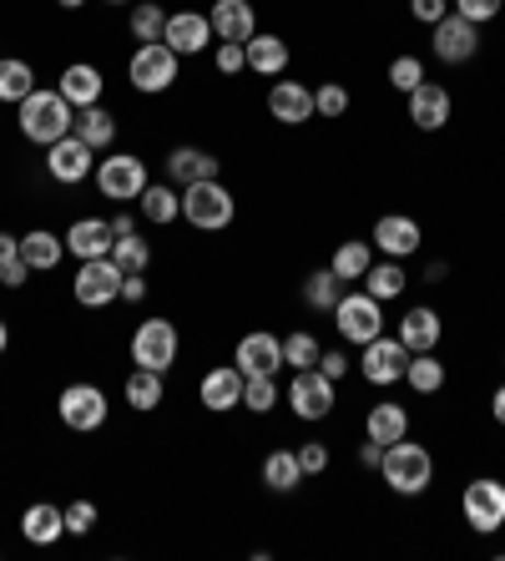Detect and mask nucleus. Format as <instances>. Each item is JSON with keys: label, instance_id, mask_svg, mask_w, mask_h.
Here are the masks:
<instances>
[{"label": "nucleus", "instance_id": "nucleus-1", "mask_svg": "<svg viewBox=\"0 0 505 561\" xmlns=\"http://www.w3.org/2000/svg\"><path fill=\"white\" fill-rule=\"evenodd\" d=\"M15 122H21V137H26V142L51 147V142H61V137H71V127H77V106L66 102L56 87H36L26 102L15 106Z\"/></svg>", "mask_w": 505, "mask_h": 561}, {"label": "nucleus", "instance_id": "nucleus-2", "mask_svg": "<svg viewBox=\"0 0 505 561\" xmlns=\"http://www.w3.org/2000/svg\"><path fill=\"white\" fill-rule=\"evenodd\" d=\"M379 476L394 496H425L429 481H435V456H429L420 440H394L385 445V456H379Z\"/></svg>", "mask_w": 505, "mask_h": 561}, {"label": "nucleus", "instance_id": "nucleus-3", "mask_svg": "<svg viewBox=\"0 0 505 561\" xmlns=\"http://www.w3.org/2000/svg\"><path fill=\"white\" fill-rule=\"evenodd\" d=\"M233 213H238V197L228 193L218 178L182 187V218L193 222L197 233H222V228L233 222Z\"/></svg>", "mask_w": 505, "mask_h": 561}, {"label": "nucleus", "instance_id": "nucleus-4", "mask_svg": "<svg viewBox=\"0 0 505 561\" xmlns=\"http://www.w3.org/2000/svg\"><path fill=\"white\" fill-rule=\"evenodd\" d=\"M182 77V56L172 51L168 41H147V46H137L127 61V81L137 87L142 96H157V92H172Z\"/></svg>", "mask_w": 505, "mask_h": 561}, {"label": "nucleus", "instance_id": "nucleus-5", "mask_svg": "<svg viewBox=\"0 0 505 561\" xmlns=\"http://www.w3.org/2000/svg\"><path fill=\"white\" fill-rule=\"evenodd\" d=\"M177 354H182V334L172 319H142V324L131 329V365L137 369L168 375L177 365Z\"/></svg>", "mask_w": 505, "mask_h": 561}, {"label": "nucleus", "instance_id": "nucleus-6", "mask_svg": "<svg viewBox=\"0 0 505 561\" xmlns=\"http://www.w3.org/2000/svg\"><path fill=\"white\" fill-rule=\"evenodd\" d=\"M147 183L152 178H147V162L137 152H112L96 162V193L112 197V203H137Z\"/></svg>", "mask_w": 505, "mask_h": 561}, {"label": "nucleus", "instance_id": "nucleus-7", "mask_svg": "<svg viewBox=\"0 0 505 561\" xmlns=\"http://www.w3.org/2000/svg\"><path fill=\"white\" fill-rule=\"evenodd\" d=\"M122 268L112 263V253L106 259H81L77 278H71V299L81 304V309H106V304L122 299Z\"/></svg>", "mask_w": 505, "mask_h": 561}, {"label": "nucleus", "instance_id": "nucleus-8", "mask_svg": "<svg viewBox=\"0 0 505 561\" xmlns=\"http://www.w3.org/2000/svg\"><path fill=\"white\" fill-rule=\"evenodd\" d=\"M334 324H338V334L349 344H369V340H379L385 334V304L375 299V294H344V299L334 304Z\"/></svg>", "mask_w": 505, "mask_h": 561}, {"label": "nucleus", "instance_id": "nucleus-9", "mask_svg": "<svg viewBox=\"0 0 505 561\" xmlns=\"http://www.w3.org/2000/svg\"><path fill=\"white\" fill-rule=\"evenodd\" d=\"M460 511H466V526L480 536H495L505 526V481L495 476H480V481L466 485V496H460Z\"/></svg>", "mask_w": 505, "mask_h": 561}, {"label": "nucleus", "instance_id": "nucleus-10", "mask_svg": "<svg viewBox=\"0 0 505 561\" xmlns=\"http://www.w3.org/2000/svg\"><path fill=\"white\" fill-rule=\"evenodd\" d=\"M56 415H61L66 431L91 435V431H102L106 425L112 405H106V390H96V385H66L61 400H56Z\"/></svg>", "mask_w": 505, "mask_h": 561}, {"label": "nucleus", "instance_id": "nucleus-11", "mask_svg": "<svg viewBox=\"0 0 505 561\" xmlns=\"http://www.w3.org/2000/svg\"><path fill=\"white\" fill-rule=\"evenodd\" d=\"M288 405H294L298 420H309V425H319V420L334 415V379L319 375V369H294V379H288Z\"/></svg>", "mask_w": 505, "mask_h": 561}, {"label": "nucleus", "instance_id": "nucleus-12", "mask_svg": "<svg viewBox=\"0 0 505 561\" xmlns=\"http://www.w3.org/2000/svg\"><path fill=\"white\" fill-rule=\"evenodd\" d=\"M404 369H410V350L400 344V334L389 340V334H379V340H369L364 344V354H359V375L369 379V385H400L404 379Z\"/></svg>", "mask_w": 505, "mask_h": 561}, {"label": "nucleus", "instance_id": "nucleus-13", "mask_svg": "<svg viewBox=\"0 0 505 561\" xmlns=\"http://www.w3.org/2000/svg\"><path fill=\"white\" fill-rule=\"evenodd\" d=\"M435 36H429V51L440 56L445 66H460V61H470V56L480 51V31H475V21H466V15H445V21H435Z\"/></svg>", "mask_w": 505, "mask_h": 561}, {"label": "nucleus", "instance_id": "nucleus-14", "mask_svg": "<svg viewBox=\"0 0 505 561\" xmlns=\"http://www.w3.org/2000/svg\"><path fill=\"white\" fill-rule=\"evenodd\" d=\"M91 162H96V152L81 142L77 131L46 147V172H51V183H61V187L87 183V178H91Z\"/></svg>", "mask_w": 505, "mask_h": 561}, {"label": "nucleus", "instance_id": "nucleus-15", "mask_svg": "<svg viewBox=\"0 0 505 561\" xmlns=\"http://www.w3.org/2000/svg\"><path fill=\"white\" fill-rule=\"evenodd\" d=\"M233 365L243 369V375H278V369H284V340L268 334V329H253V334L238 340Z\"/></svg>", "mask_w": 505, "mask_h": 561}, {"label": "nucleus", "instance_id": "nucleus-16", "mask_svg": "<svg viewBox=\"0 0 505 561\" xmlns=\"http://www.w3.org/2000/svg\"><path fill=\"white\" fill-rule=\"evenodd\" d=\"M420 243H425V233H420V222L410 213H385L375 222V249L385 259H410V253H420Z\"/></svg>", "mask_w": 505, "mask_h": 561}, {"label": "nucleus", "instance_id": "nucleus-17", "mask_svg": "<svg viewBox=\"0 0 505 561\" xmlns=\"http://www.w3.org/2000/svg\"><path fill=\"white\" fill-rule=\"evenodd\" d=\"M162 41H168L177 56H203L208 51V41H213V21L203 11H172Z\"/></svg>", "mask_w": 505, "mask_h": 561}, {"label": "nucleus", "instance_id": "nucleus-18", "mask_svg": "<svg viewBox=\"0 0 505 561\" xmlns=\"http://www.w3.org/2000/svg\"><path fill=\"white\" fill-rule=\"evenodd\" d=\"M197 394H203V405H208L213 415H228V410L243 405V369L213 365L208 375H203V385H197Z\"/></svg>", "mask_w": 505, "mask_h": 561}, {"label": "nucleus", "instance_id": "nucleus-19", "mask_svg": "<svg viewBox=\"0 0 505 561\" xmlns=\"http://www.w3.org/2000/svg\"><path fill=\"white\" fill-rule=\"evenodd\" d=\"M404 102H410V122H415L420 131H440L445 122H450V112H455L450 92H445L440 81H420Z\"/></svg>", "mask_w": 505, "mask_h": 561}, {"label": "nucleus", "instance_id": "nucleus-20", "mask_svg": "<svg viewBox=\"0 0 505 561\" xmlns=\"http://www.w3.org/2000/svg\"><path fill=\"white\" fill-rule=\"evenodd\" d=\"M268 112H273V122H284V127H303V122H313V92L303 81H273Z\"/></svg>", "mask_w": 505, "mask_h": 561}, {"label": "nucleus", "instance_id": "nucleus-21", "mask_svg": "<svg viewBox=\"0 0 505 561\" xmlns=\"http://www.w3.org/2000/svg\"><path fill=\"white\" fill-rule=\"evenodd\" d=\"M213 36L218 41H253L259 36V15L253 0H213Z\"/></svg>", "mask_w": 505, "mask_h": 561}, {"label": "nucleus", "instance_id": "nucleus-22", "mask_svg": "<svg viewBox=\"0 0 505 561\" xmlns=\"http://www.w3.org/2000/svg\"><path fill=\"white\" fill-rule=\"evenodd\" d=\"M61 238H66V253H77V259H106L112 243H117V233H112L106 218H77Z\"/></svg>", "mask_w": 505, "mask_h": 561}, {"label": "nucleus", "instance_id": "nucleus-23", "mask_svg": "<svg viewBox=\"0 0 505 561\" xmlns=\"http://www.w3.org/2000/svg\"><path fill=\"white\" fill-rule=\"evenodd\" d=\"M162 168H168L172 187H187V183H208V178H218V157L203 152V147H172Z\"/></svg>", "mask_w": 505, "mask_h": 561}, {"label": "nucleus", "instance_id": "nucleus-24", "mask_svg": "<svg viewBox=\"0 0 505 561\" xmlns=\"http://www.w3.org/2000/svg\"><path fill=\"white\" fill-rule=\"evenodd\" d=\"M21 536L31 547H56L66 536V506H51V501H36V506L21 511Z\"/></svg>", "mask_w": 505, "mask_h": 561}, {"label": "nucleus", "instance_id": "nucleus-25", "mask_svg": "<svg viewBox=\"0 0 505 561\" xmlns=\"http://www.w3.org/2000/svg\"><path fill=\"white\" fill-rule=\"evenodd\" d=\"M102 87H106V81H102V71H96L91 61H71L61 71V81H56V92L77 106V112H81V106H96V102H102Z\"/></svg>", "mask_w": 505, "mask_h": 561}, {"label": "nucleus", "instance_id": "nucleus-26", "mask_svg": "<svg viewBox=\"0 0 505 561\" xmlns=\"http://www.w3.org/2000/svg\"><path fill=\"white\" fill-rule=\"evenodd\" d=\"M440 334H445V324H440V313L429 309V304H420V309H410L400 319V344L410 354H429L435 344H440Z\"/></svg>", "mask_w": 505, "mask_h": 561}, {"label": "nucleus", "instance_id": "nucleus-27", "mask_svg": "<svg viewBox=\"0 0 505 561\" xmlns=\"http://www.w3.org/2000/svg\"><path fill=\"white\" fill-rule=\"evenodd\" d=\"M364 435L375 445H394L410 435V410L400 405V400H379V405H369V415H364Z\"/></svg>", "mask_w": 505, "mask_h": 561}, {"label": "nucleus", "instance_id": "nucleus-28", "mask_svg": "<svg viewBox=\"0 0 505 561\" xmlns=\"http://www.w3.org/2000/svg\"><path fill=\"white\" fill-rule=\"evenodd\" d=\"M21 259L31 263V274H56V263L66 259V238L51 228H31L21 233Z\"/></svg>", "mask_w": 505, "mask_h": 561}, {"label": "nucleus", "instance_id": "nucleus-29", "mask_svg": "<svg viewBox=\"0 0 505 561\" xmlns=\"http://www.w3.org/2000/svg\"><path fill=\"white\" fill-rule=\"evenodd\" d=\"M243 51H248V71H259V77H284L288 71V41L284 36L259 31L253 41H243Z\"/></svg>", "mask_w": 505, "mask_h": 561}, {"label": "nucleus", "instance_id": "nucleus-30", "mask_svg": "<svg viewBox=\"0 0 505 561\" xmlns=\"http://www.w3.org/2000/svg\"><path fill=\"white\" fill-rule=\"evenodd\" d=\"M263 485H268L273 496H288V491H298V485H303V466H298V450H288V445L268 450V456H263Z\"/></svg>", "mask_w": 505, "mask_h": 561}, {"label": "nucleus", "instance_id": "nucleus-31", "mask_svg": "<svg viewBox=\"0 0 505 561\" xmlns=\"http://www.w3.org/2000/svg\"><path fill=\"white\" fill-rule=\"evenodd\" d=\"M71 131H77L91 152H106V147L117 142V117H112L102 102H96V106H81V112H77V127H71Z\"/></svg>", "mask_w": 505, "mask_h": 561}, {"label": "nucleus", "instance_id": "nucleus-32", "mask_svg": "<svg viewBox=\"0 0 505 561\" xmlns=\"http://www.w3.org/2000/svg\"><path fill=\"white\" fill-rule=\"evenodd\" d=\"M137 208H142L147 222H157V228H172V218H182V193L172 183H147L142 197H137Z\"/></svg>", "mask_w": 505, "mask_h": 561}, {"label": "nucleus", "instance_id": "nucleus-33", "mask_svg": "<svg viewBox=\"0 0 505 561\" xmlns=\"http://www.w3.org/2000/svg\"><path fill=\"white\" fill-rule=\"evenodd\" d=\"M36 92V71L21 56H0V106H21Z\"/></svg>", "mask_w": 505, "mask_h": 561}, {"label": "nucleus", "instance_id": "nucleus-34", "mask_svg": "<svg viewBox=\"0 0 505 561\" xmlns=\"http://www.w3.org/2000/svg\"><path fill=\"white\" fill-rule=\"evenodd\" d=\"M359 284H364V294H375L379 304H389V299H400V294H404L410 274H404L400 259H385V263H369V274H364Z\"/></svg>", "mask_w": 505, "mask_h": 561}, {"label": "nucleus", "instance_id": "nucleus-35", "mask_svg": "<svg viewBox=\"0 0 505 561\" xmlns=\"http://www.w3.org/2000/svg\"><path fill=\"white\" fill-rule=\"evenodd\" d=\"M122 394H127L131 410H142V415H152L157 405H162V394H168V385H162V375L157 369H131L127 385H122Z\"/></svg>", "mask_w": 505, "mask_h": 561}, {"label": "nucleus", "instance_id": "nucleus-36", "mask_svg": "<svg viewBox=\"0 0 505 561\" xmlns=\"http://www.w3.org/2000/svg\"><path fill=\"white\" fill-rule=\"evenodd\" d=\"M369 263H375V243L349 238V243H338V249H334V263H329V268H334L344 284H359V278L369 274Z\"/></svg>", "mask_w": 505, "mask_h": 561}, {"label": "nucleus", "instance_id": "nucleus-37", "mask_svg": "<svg viewBox=\"0 0 505 561\" xmlns=\"http://www.w3.org/2000/svg\"><path fill=\"white\" fill-rule=\"evenodd\" d=\"M338 299H344V278H338L334 268H313L309 284H303V304H309L313 313H334Z\"/></svg>", "mask_w": 505, "mask_h": 561}, {"label": "nucleus", "instance_id": "nucleus-38", "mask_svg": "<svg viewBox=\"0 0 505 561\" xmlns=\"http://www.w3.org/2000/svg\"><path fill=\"white\" fill-rule=\"evenodd\" d=\"M404 385H410L415 394H440V390H445V365L435 359V350H429V354H410Z\"/></svg>", "mask_w": 505, "mask_h": 561}, {"label": "nucleus", "instance_id": "nucleus-39", "mask_svg": "<svg viewBox=\"0 0 505 561\" xmlns=\"http://www.w3.org/2000/svg\"><path fill=\"white\" fill-rule=\"evenodd\" d=\"M112 263H117L122 274H147V268H152V243H147L142 233H122L117 243H112Z\"/></svg>", "mask_w": 505, "mask_h": 561}, {"label": "nucleus", "instance_id": "nucleus-40", "mask_svg": "<svg viewBox=\"0 0 505 561\" xmlns=\"http://www.w3.org/2000/svg\"><path fill=\"white\" fill-rule=\"evenodd\" d=\"M278 400H284V390H278V375H243V405L253 410V415H268Z\"/></svg>", "mask_w": 505, "mask_h": 561}, {"label": "nucleus", "instance_id": "nucleus-41", "mask_svg": "<svg viewBox=\"0 0 505 561\" xmlns=\"http://www.w3.org/2000/svg\"><path fill=\"white\" fill-rule=\"evenodd\" d=\"M162 31H168V11L157 5V0H137L131 5V41H162Z\"/></svg>", "mask_w": 505, "mask_h": 561}, {"label": "nucleus", "instance_id": "nucleus-42", "mask_svg": "<svg viewBox=\"0 0 505 561\" xmlns=\"http://www.w3.org/2000/svg\"><path fill=\"white\" fill-rule=\"evenodd\" d=\"M319 354H324V344L313 340L309 329H294V334H284V365L288 369H313V365H319Z\"/></svg>", "mask_w": 505, "mask_h": 561}, {"label": "nucleus", "instance_id": "nucleus-43", "mask_svg": "<svg viewBox=\"0 0 505 561\" xmlns=\"http://www.w3.org/2000/svg\"><path fill=\"white\" fill-rule=\"evenodd\" d=\"M420 81H425V61H420V56L404 51V56H394V61H389V87H394V92L410 96Z\"/></svg>", "mask_w": 505, "mask_h": 561}, {"label": "nucleus", "instance_id": "nucleus-44", "mask_svg": "<svg viewBox=\"0 0 505 561\" xmlns=\"http://www.w3.org/2000/svg\"><path fill=\"white\" fill-rule=\"evenodd\" d=\"M349 112V92L338 87V81H324L319 92H313V117H324V122H338Z\"/></svg>", "mask_w": 505, "mask_h": 561}, {"label": "nucleus", "instance_id": "nucleus-45", "mask_svg": "<svg viewBox=\"0 0 505 561\" xmlns=\"http://www.w3.org/2000/svg\"><path fill=\"white\" fill-rule=\"evenodd\" d=\"M96 531V506L91 501H71L66 506V536H91Z\"/></svg>", "mask_w": 505, "mask_h": 561}, {"label": "nucleus", "instance_id": "nucleus-46", "mask_svg": "<svg viewBox=\"0 0 505 561\" xmlns=\"http://www.w3.org/2000/svg\"><path fill=\"white\" fill-rule=\"evenodd\" d=\"M501 5L505 0H450V11L455 15H466V21H495V15H501Z\"/></svg>", "mask_w": 505, "mask_h": 561}, {"label": "nucleus", "instance_id": "nucleus-47", "mask_svg": "<svg viewBox=\"0 0 505 561\" xmlns=\"http://www.w3.org/2000/svg\"><path fill=\"white\" fill-rule=\"evenodd\" d=\"M298 466H303V476H324L329 470V445L324 440H303L298 445Z\"/></svg>", "mask_w": 505, "mask_h": 561}, {"label": "nucleus", "instance_id": "nucleus-48", "mask_svg": "<svg viewBox=\"0 0 505 561\" xmlns=\"http://www.w3.org/2000/svg\"><path fill=\"white\" fill-rule=\"evenodd\" d=\"M243 66H248L243 41H222V46H218V71H222V77H238Z\"/></svg>", "mask_w": 505, "mask_h": 561}, {"label": "nucleus", "instance_id": "nucleus-49", "mask_svg": "<svg viewBox=\"0 0 505 561\" xmlns=\"http://www.w3.org/2000/svg\"><path fill=\"white\" fill-rule=\"evenodd\" d=\"M410 15H415L420 26H435L450 15V0H410Z\"/></svg>", "mask_w": 505, "mask_h": 561}, {"label": "nucleus", "instance_id": "nucleus-50", "mask_svg": "<svg viewBox=\"0 0 505 561\" xmlns=\"http://www.w3.org/2000/svg\"><path fill=\"white\" fill-rule=\"evenodd\" d=\"M26 278H31V263L26 259L0 263V288H26Z\"/></svg>", "mask_w": 505, "mask_h": 561}, {"label": "nucleus", "instance_id": "nucleus-51", "mask_svg": "<svg viewBox=\"0 0 505 561\" xmlns=\"http://www.w3.org/2000/svg\"><path fill=\"white\" fill-rule=\"evenodd\" d=\"M313 369H319V375H329V379H334V385H338V379L349 375V359H344V354H338V350H324V354H319V365H313Z\"/></svg>", "mask_w": 505, "mask_h": 561}, {"label": "nucleus", "instance_id": "nucleus-52", "mask_svg": "<svg viewBox=\"0 0 505 561\" xmlns=\"http://www.w3.org/2000/svg\"><path fill=\"white\" fill-rule=\"evenodd\" d=\"M122 299H127V304H142L147 299V274H127V278H122Z\"/></svg>", "mask_w": 505, "mask_h": 561}, {"label": "nucleus", "instance_id": "nucleus-53", "mask_svg": "<svg viewBox=\"0 0 505 561\" xmlns=\"http://www.w3.org/2000/svg\"><path fill=\"white\" fill-rule=\"evenodd\" d=\"M11 259H21V238L0 233V263H11Z\"/></svg>", "mask_w": 505, "mask_h": 561}, {"label": "nucleus", "instance_id": "nucleus-54", "mask_svg": "<svg viewBox=\"0 0 505 561\" xmlns=\"http://www.w3.org/2000/svg\"><path fill=\"white\" fill-rule=\"evenodd\" d=\"M379 456H385V445H375V440L359 445V466H379Z\"/></svg>", "mask_w": 505, "mask_h": 561}, {"label": "nucleus", "instance_id": "nucleus-55", "mask_svg": "<svg viewBox=\"0 0 505 561\" xmlns=\"http://www.w3.org/2000/svg\"><path fill=\"white\" fill-rule=\"evenodd\" d=\"M491 415H495V425H505V385L491 394Z\"/></svg>", "mask_w": 505, "mask_h": 561}, {"label": "nucleus", "instance_id": "nucleus-56", "mask_svg": "<svg viewBox=\"0 0 505 561\" xmlns=\"http://www.w3.org/2000/svg\"><path fill=\"white\" fill-rule=\"evenodd\" d=\"M112 233H137V228H131V213H117V218H112Z\"/></svg>", "mask_w": 505, "mask_h": 561}, {"label": "nucleus", "instance_id": "nucleus-57", "mask_svg": "<svg viewBox=\"0 0 505 561\" xmlns=\"http://www.w3.org/2000/svg\"><path fill=\"white\" fill-rule=\"evenodd\" d=\"M11 350V324H5V319H0V354Z\"/></svg>", "mask_w": 505, "mask_h": 561}, {"label": "nucleus", "instance_id": "nucleus-58", "mask_svg": "<svg viewBox=\"0 0 505 561\" xmlns=\"http://www.w3.org/2000/svg\"><path fill=\"white\" fill-rule=\"evenodd\" d=\"M56 5H61V11H81V5H87V0H56Z\"/></svg>", "mask_w": 505, "mask_h": 561}, {"label": "nucleus", "instance_id": "nucleus-59", "mask_svg": "<svg viewBox=\"0 0 505 561\" xmlns=\"http://www.w3.org/2000/svg\"><path fill=\"white\" fill-rule=\"evenodd\" d=\"M106 5H131V0H106Z\"/></svg>", "mask_w": 505, "mask_h": 561}]
</instances>
